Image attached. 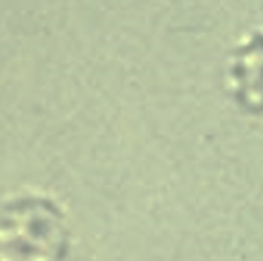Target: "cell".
Segmentation results:
<instances>
[{
  "label": "cell",
  "instance_id": "6da1fadb",
  "mask_svg": "<svg viewBox=\"0 0 263 261\" xmlns=\"http://www.w3.org/2000/svg\"><path fill=\"white\" fill-rule=\"evenodd\" d=\"M68 229L59 207L46 198H22L0 218V261H63Z\"/></svg>",
  "mask_w": 263,
  "mask_h": 261
},
{
  "label": "cell",
  "instance_id": "7a4b0ae2",
  "mask_svg": "<svg viewBox=\"0 0 263 261\" xmlns=\"http://www.w3.org/2000/svg\"><path fill=\"white\" fill-rule=\"evenodd\" d=\"M233 79L237 98L250 109H263V35L252 40L235 54Z\"/></svg>",
  "mask_w": 263,
  "mask_h": 261
}]
</instances>
